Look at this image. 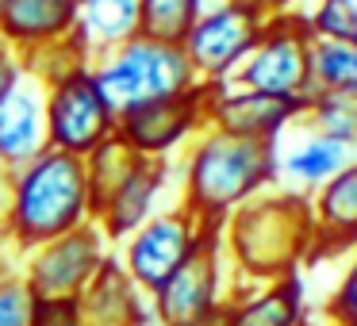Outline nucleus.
I'll list each match as a JSON object with an SVG mask.
<instances>
[{"mask_svg":"<svg viewBox=\"0 0 357 326\" xmlns=\"http://www.w3.org/2000/svg\"><path fill=\"white\" fill-rule=\"evenodd\" d=\"M227 307H231V326H307L300 277L257 288H234Z\"/></svg>","mask_w":357,"mask_h":326,"instance_id":"nucleus-18","label":"nucleus"},{"mask_svg":"<svg viewBox=\"0 0 357 326\" xmlns=\"http://www.w3.org/2000/svg\"><path fill=\"white\" fill-rule=\"evenodd\" d=\"M27 326H89L81 295H35Z\"/></svg>","mask_w":357,"mask_h":326,"instance_id":"nucleus-27","label":"nucleus"},{"mask_svg":"<svg viewBox=\"0 0 357 326\" xmlns=\"http://www.w3.org/2000/svg\"><path fill=\"white\" fill-rule=\"evenodd\" d=\"M81 307H85L89 326H158L150 295L127 277L116 249L100 261L96 277L81 292Z\"/></svg>","mask_w":357,"mask_h":326,"instance_id":"nucleus-17","label":"nucleus"},{"mask_svg":"<svg viewBox=\"0 0 357 326\" xmlns=\"http://www.w3.org/2000/svg\"><path fill=\"white\" fill-rule=\"evenodd\" d=\"M354 157H357V150L331 142V139H319V134H307L288 154H277V180H284V188H292L300 196H311L338 169H346Z\"/></svg>","mask_w":357,"mask_h":326,"instance_id":"nucleus-20","label":"nucleus"},{"mask_svg":"<svg viewBox=\"0 0 357 326\" xmlns=\"http://www.w3.org/2000/svg\"><path fill=\"white\" fill-rule=\"evenodd\" d=\"M311 27L307 20L273 12L265 24L257 47L231 77L234 88L265 96H284V100H307L311 93Z\"/></svg>","mask_w":357,"mask_h":326,"instance_id":"nucleus-6","label":"nucleus"},{"mask_svg":"<svg viewBox=\"0 0 357 326\" xmlns=\"http://www.w3.org/2000/svg\"><path fill=\"white\" fill-rule=\"evenodd\" d=\"M311 219H315V246L307 265L357 249V157L311 192Z\"/></svg>","mask_w":357,"mask_h":326,"instance_id":"nucleus-15","label":"nucleus"},{"mask_svg":"<svg viewBox=\"0 0 357 326\" xmlns=\"http://www.w3.org/2000/svg\"><path fill=\"white\" fill-rule=\"evenodd\" d=\"M311 93L357 100V42H311Z\"/></svg>","mask_w":357,"mask_h":326,"instance_id":"nucleus-21","label":"nucleus"},{"mask_svg":"<svg viewBox=\"0 0 357 326\" xmlns=\"http://www.w3.org/2000/svg\"><path fill=\"white\" fill-rule=\"evenodd\" d=\"M0 4H4V0H0Z\"/></svg>","mask_w":357,"mask_h":326,"instance_id":"nucleus-35","label":"nucleus"},{"mask_svg":"<svg viewBox=\"0 0 357 326\" xmlns=\"http://www.w3.org/2000/svg\"><path fill=\"white\" fill-rule=\"evenodd\" d=\"M73 27H77L73 0H4L0 4V42L16 50L20 62L73 39Z\"/></svg>","mask_w":357,"mask_h":326,"instance_id":"nucleus-16","label":"nucleus"},{"mask_svg":"<svg viewBox=\"0 0 357 326\" xmlns=\"http://www.w3.org/2000/svg\"><path fill=\"white\" fill-rule=\"evenodd\" d=\"M177 185V162H150V157H139L135 169L127 173V180L112 192V200L104 203L93 215L96 231L104 234L108 246H119L123 238H131L146 219H154L169 196V188Z\"/></svg>","mask_w":357,"mask_h":326,"instance_id":"nucleus-12","label":"nucleus"},{"mask_svg":"<svg viewBox=\"0 0 357 326\" xmlns=\"http://www.w3.org/2000/svg\"><path fill=\"white\" fill-rule=\"evenodd\" d=\"M185 326H231V307H219V311H211V315H200V318H192V323H185Z\"/></svg>","mask_w":357,"mask_h":326,"instance_id":"nucleus-32","label":"nucleus"},{"mask_svg":"<svg viewBox=\"0 0 357 326\" xmlns=\"http://www.w3.org/2000/svg\"><path fill=\"white\" fill-rule=\"evenodd\" d=\"M219 242L234 288L300 277V265L311 261L315 246L311 196H300L292 188H265L261 196L227 215V223L219 226Z\"/></svg>","mask_w":357,"mask_h":326,"instance_id":"nucleus-1","label":"nucleus"},{"mask_svg":"<svg viewBox=\"0 0 357 326\" xmlns=\"http://www.w3.org/2000/svg\"><path fill=\"white\" fill-rule=\"evenodd\" d=\"M0 203H4V177H0Z\"/></svg>","mask_w":357,"mask_h":326,"instance_id":"nucleus-33","label":"nucleus"},{"mask_svg":"<svg viewBox=\"0 0 357 326\" xmlns=\"http://www.w3.org/2000/svg\"><path fill=\"white\" fill-rule=\"evenodd\" d=\"M139 35V0H77L73 39L89 54V62L123 47Z\"/></svg>","mask_w":357,"mask_h":326,"instance_id":"nucleus-19","label":"nucleus"},{"mask_svg":"<svg viewBox=\"0 0 357 326\" xmlns=\"http://www.w3.org/2000/svg\"><path fill=\"white\" fill-rule=\"evenodd\" d=\"M0 177H4L0 231L8 234L20 254L93 223L85 157L43 150L20 169H0Z\"/></svg>","mask_w":357,"mask_h":326,"instance_id":"nucleus-3","label":"nucleus"},{"mask_svg":"<svg viewBox=\"0 0 357 326\" xmlns=\"http://www.w3.org/2000/svg\"><path fill=\"white\" fill-rule=\"evenodd\" d=\"M323 311L334 326H357V249L349 254L346 272H342L338 288L331 292V300H326Z\"/></svg>","mask_w":357,"mask_h":326,"instance_id":"nucleus-28","label":"nucleus"},{"mask_svg":"<svg viewBox=\"0 0 357 326\" xmlns=\"http://www.w3.org/2000/svg\"><path fill=\"white\" fill-rule=\"evenodd\" d=\"M296 123L307 134H319V139H331L357 150V100H349V96L311 93L303 100V116Z\"/></svg>","mask_w":357,"mask_h":326,"instance_id":"nucleus-22","label":"nucleus"},{"mask_svg":"<svg viewBox=\"0 0 357 326\" xmlns=\"http://www.w3.org/2000/svg\"><path fill=\"white\" fill-rule=\"evenodd\" d=\"M135 162H139V157H135L131 150H127L123 142L116 139V134H112V139H104L100 146H96L93 154L85 157V177H89V200H93V215L112 200V192H116V188L127 180V173L135 169Z\"/></svg>","mask_w":357,"mask_h":326,"instance_id":"nucleus-23","label":"nucleus"},{"mask_svg":"<svg viewBox=\"0 0 357 326\" xmlns=\"http://www.w3.org/2000/svg\"><path fill=\"white\" fill-rule=\"evenodd\" d=\"M116 134V111L104 100L93 70L66 73L62 81L47 85V142L73 157H89L104 139Z\"/></svg>","mask_w":357,"mask_h":326,"instance_id":"nucleus-9","label":"nucleus"},{"mask_svg":"<svg viewBox=\"0 0 357 326\" xmlns=\"http://www.w3.org/2000/svg\"><path fill=\"white\" fill-rule=\"evenodd\" d=\"M50 150L47 142V85L35 77L20 81L0 100V169H20Z\"/></svg>","mask_w":357,"mask_h":326,"instance_id":"nucleus-14","label":"nucleus"},{"mask_svg":"<svg viewBox=\"0 0 357 326\" xmlns=\"http://www.w3.org/2000/svg\"><path fill=\"white\" fill-rule=\"evenodd\" d=\"M204 231H211V226H200L181 203H169L154 219H146L131 238L119 242L116 257L123 261L127 277L150 295L188 261V254L200 246Z\"/></svg>","mask_w":357,"mask_h":326,"instance_id":"nucleus-10","label":"nucleus"},{"mask_svg":"<svg viewBox=\"0 0 357 326\" xmlns=\"http://www.w3.org/2000/svg\"><path fill=\"white\" fill-rule=\"evenodd\" d=\"M311 39L357 42V0H319V8L307 16Z\"/></svg>","mask_w":357,"mask_h":326,"instance_id":"nucleus-26","label":"nucleus"},{"mask_svg":"<svg viewBox=\"0 0 357 326\" xmlns=\"http://www.w3.org/2000/svg\"><path fill=\"white\" fill-rule=\"evenodd\" d=\"M89 70H93L96 85H100L104 100L112 104L116 116L139 108V104L192 93L200 85L177 42H158V39H146V35H135L131 42L93 58Z\"/></svg>","mask_w":357,"mask_h":326,"instance_id":"nucleus-4","label":"nucleus"},{"mask_svg":"<svg viewBox=\"0 0 357 326\" xmlns=\"http://www.w3.org/2000/svg\"><path fill=\"white\" fill-rule=\"evenodd\" d=\"M31 300L27 284L20 277L0 280V326H27V315H31Z\"/></svg>","mask_w":357,"mask_h":326,"instance_id":"nucleus-29","label":"nucleus"},{"mask_svg":"<svg viewBox=\"0 0 357 326\" xmlns=\"http://www.w3.org/2000/svg\"><path fill=\"white\" fill-rule=\"evenodd\" d=\"M303 116V100H284V96H265L234 85H211L208 96V127L234 139H257L277 142L284 127H292Z\"/></svg>","mask_w":357,"mask_h":326,"instance_id":"nucleus-13","label":"nucleus"},{"mask_svg":"<svg viewBox=\"0 0 357 326\" xmlns=\"http://www.w3.org/2000/svg\"><path fill=\"white\" fill-rule=\"evenodd\" d=\"M73 4H77V0H73Z\"/></svg>","mask_w":357,"mask_h":326,"instance_id":"nucleus-36","label":"nucleus"},{"mask_svg":"<svg viewBox=\"0 0 357 326\" xmlns=\"http://www.w3.org/2000/svg\"><path fill=\"white\" fill-rule=\"evenodd\" d=\"M211 4H219V0H211Z\"/></svg>","mask_w":357,"mask_h":326,"instance_id":"nucleus-34","label":"nucleus"},{"mask_svg":"<svg viewBox=\"0 0 357 326\" xmlns=\"http://www.w3.org/2000/svg\"><path fill=\"white\" fill-rule=\"evenodd\" d=\"M20 277V249L12 246V238L0 231V280Z\"/></svg>","mask_w":357,"mask_h":326,"instance_id":"nucleus-31","label":"nucleus"},{"mask_svg":"<svg viewBox=\"0 0 357 326\" xmlns=\"http://www.w3.org/2000/svg\"><path fill=\"white\" fill-rule=\"evenodd\" d=\"M234 292L231 265L223 257V242L219 231H204L200 246L188 254V261L165 280L162 288L150 292V307H154L158 326H185L200 315L227 307Z\"/></svg>","mask_w":357,"mask_h":326,"instance_id":"nucleus-7","label":"nucleus"},{"mask_svg":"<svg viewBox=\"0 0 357 326\" xmlns=\"http://www.w3.org/2000/svg\"><path fill=\"white\" fill-rule=\"evenodd\" d=\"M108 254L112 246L96 231V223H89L20 254V280L31 295H81Z\"/></svg>","mask_w":357,"mask_h":326,"instance_id":"nucleus-11","label":"nucleus"},{"mask_svg":"<svg viewBox=\"0 0 357 326\" xmlns=\"http://www.w3.org/2000/svg\"><path fill=\"white\" fill-rule=\"evenodd\" d=\"M200 12L204 0H139V35L181 47Z\"/></svg>","mask_w":357,"mask_h":326,"instance_id":"nucleus-24","label":"nucleus"},{"mask_svg":"<svg viewBox=\"0 0 357 326\" xmlns=\"http://www.w3.org/2000/svg\"><path fill=\"white\" fill-rule=\"evenodd\" d=\"M269 16V0H219L208 12H200V20L181 42L196 81L200 85H231L238 65L257 47Z\"/></svg>","mask_w":357,"mask_h":326,"instance_id":"nucleus-5","label":"nucleus"},{"mask_svg":"<svg viewBox=\"0 0 357 326\" xmlns=\"http://www.w3.org/2000/svg\"><path fill=\"white\" fill-rule=\"evenodd\" d=\"M208 96L211 85H196L192 93L169 96V100L139 104V108L116 116V139L135 157L177 162L188 142L208 127Z\"/></svg>","mask_w":357,"mask_h":326,"instance_id":"nucleus-8","label":"nucleus"},{"mask_svg":"<svg viewBox=\"0 0 357 326\" xmlns=\"http://www.w3.org/2000/svg\"><path fill=\"white\" fill-rule=\"evenodd\" d=\"M20 81H24V62H20V54L12 47L0 42V100H4Z\"/></svg>","mask_w":357,"mask_h":326,"instance_id":"nucleus-30","label":"nucleus"},{"mask_svg":"<svg viewBox=\"0 0 357 326\" xmlns=\"http://www.w3.org/2000/svg\"><path fill=\"white\" fill-rule=\"evenodd\" d=\"M277 142L234 139L215 127H204L185 146L177 165V203L200 226L227 223L234 208L277 188Z\"/></svg>","mask_w":357,"mask_h":326,"instance_id":"nucleus-2","label":"nucleus"},{"mask_svg":"<svg viewBox=\"0 0 357 326\" xmlns=\"http://www.w3.org/2000/svg\"><path fill=\"white\" fill-rule=\"evenodd\" d=\"M81 65H93V62H89V54L81 50L77 39H66V42H58V47H47V50H39V54L24 58V73L35 81H43V85H54V81H62L66 73L81 70Z\"/></svg>","mask_w":357,"mask_h":326,"instance_id":"nucleus-25","label":"nucleus"}]
</instances>
